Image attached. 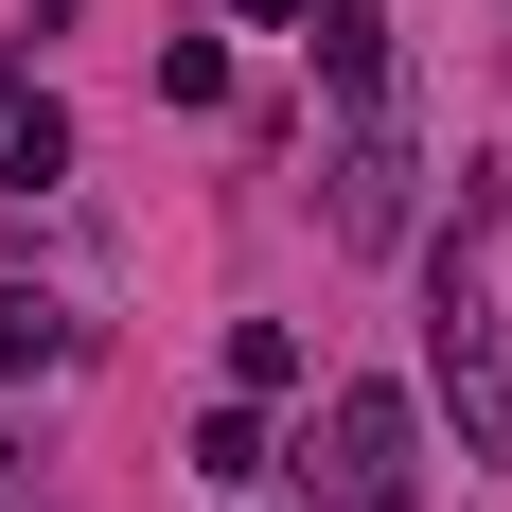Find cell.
I'll list each match as a JSON object with an SVG mask.
<instances>
[{"label": "cell", "instance_id": "obj_1", "mask_svg": "<svg viewBox=\"0 0 512 512\" xmlns=\"http://www.w3.org/2000/svg\"><path fill=\"white\" fill-rule=\"evenodd\" d=\"M301 495L318 512H424V407L407 389H336L301 442Z\"/></svg>", "mask_w": 512, "mask_h": 512}, {"label": "cell", "instance_id": "obj_2", "mask_svg": "<svg viewBox=\"0 0 512 512\" xmlns=\"http://www.w3.org/2000/svg\"><path fill=\"white\" fill-rule=\"evenodd\" d=\"M460 248H442V301H424V371H442V407H460V460H512V336H495V301H477Z\"/></svg>", "mask_w": 512, "mask_h": 512}, {"label": "cell", "instance_id": "obj_3", "mask_svg": "<svg viewBox=\"0 0 512 512\" xmlns=\"http://www.w3.org/2000/svg\"><path fill=\"white\" fill-rule=\"evenodd\" d=\"M336 248H407V124L389 106L336 142Z\"/></svg>", "mask_w": 512, "mask_h": 512}, {"label": "cell", "instance_id": "obj_4", "mask_svg": "<svg viewBox=\"0 0 512 512\" xmlns=\"http://www.w3.org/2000/svg\"><path fill=\"white\" fill-rule=\"evenodd\" d=\"M318 71H336V106H389V0H318Z\"/></svg>", "mask_w": 512, "mask_h": 512}, {"label": "cell", "instance_id": "obj_5", "mask_svg": "<svg viewBox=\"0 0 512 512\" xmlns=\"http://www.w3.org/2000/svg\"><path fill=\"white\" fill-rule=\"evenodd\" d=\"M0 371H71V301H36V283H0Z\"/></svg>", "mask_w": 512, "mask_h": 512}, {"label": "cell", "instance_id": "obj_6", "mask_svg": "<svg viewBox=\"0 0 512 512\" xmlns=\"http://www.w3.org/2000/svg\"><path fill=\"white\" fill-rule=\"evenodd\" d=\"M195 477H212V495H248V477H265V407H212V424H195Z\"/></svg>", "mask_w": 512, "mask_h": 512}, {"label": "cell", "instance_id": "obj_7", "mask_svg": "<svg viewBox=\"0 0 512 512\" xmlns=\"http://www.w3.org/2000/svg\"><path fill=\"white\" fill-rule=\"evenodd\" d=\"M230 389H248V407H265V389H301V336H283V318H230Z\"/></svg>", "mask_w": 512, "mask_h": 512}, {"label": "cell", "instance_id": "obj_8", "mask_svg": "<svg viewBox=\"0 0 512 512\" xmlns=\"http://www.w3.org/2000/svg\"><path fill=\"white\" fill-rule=\"evenodd\" d=\"M159 106H230V53H212V36H159Z\"/></svg>", "mask_w": 512, "mask_h": 512}]
</instances>
